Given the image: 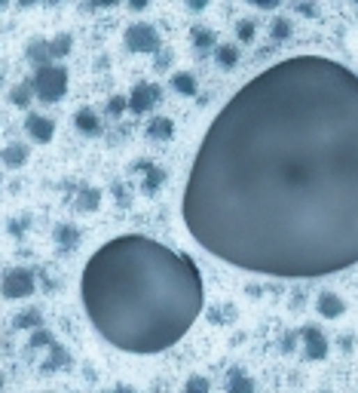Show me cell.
Segmentation results:
<instances>
[{"instance_id":"obj_15","label":"cell","mask_w":358,"mask_h":393,"mask_svg":"<svg viewBox=\"0 0 358 393\" xmlns=\"http://www.w3.org/2000/svg\"><path fill=\"white\" fill-rule=\"evenodd\" d=\"M215 59H217V65L221 68H236L239 65V50L233 43H221L215 50Z\"/></svg>"},{"instance_id":"obj_19","label":"cell","mask_w":358,"mask_h":393,"mask_svg":"<svg viewBox=\"0 0 358 393\" xmlns=\"http://www.w3.org/2000/svg\"><path fill=\"white\" fill-rule=\"evenodd\" d=\"M77 240H80L77 228H71V225H59V228H56V243L61 246V249H74Z\"/></svg>"},{"instance_id":"obj_33","label":"cell","mask_w":358,"mask_h":393,"mask_svg":"<svg viewBox=\"0 0 358 393\" xmlns=\"http://www.w3.org/2000/svg\"><path fill=\"white\" fill-rule=\"evenodd\" d=\"M300 13H309V15H316V6H313V3H300Z\"/></svg>"},{"instance_id":"obj_7","label":"cell","mask_w":358,"mask_h":393,"mask_svg":"<svg viewBox=\"0 0 358 393\" xmlns=\"http://www.w3.org/2000/svg\"><path fill=\"white\" fill-rule=\"evenodd\" d=\"M300 341H303V357L306 359H325L328 357V338L322 335V329H316V326H306L300 332Z\"/></svg>"},{"instance_id":"obj_28","label":"cell","mask_w":358,"mask_h":393,"mask_svg":"<svg viewBox=\"0 0 358 393\" xmlns=\"http://www.w3.org/2000/svg\"><path fill=\"white\" fill-rule=\"evenodd\" d=\"M37 322H40V313H37V311H28V313H22L15 326H22V329H25V326H37Z\"/></svg>"},{"instance_id":"obj_13","label":"cell","mask_w":358,"mask_h":393,"mask_svg":"<svg viewBox=\"0 0 358 393\" xmlns=\"http://www.w3.org/2000/svg\"><path fill=\"white\" fill-rule=\"evenodd\" d=\"M175 133V123L169 117H153L150 123H147V135L153 138V142H159V138H172Z\"/></svg>"},{"instance_id":"obj_8","label":"cell","mask_w":358,"mask_h":393,"mask_svg":"<svg viewBox=\"0 0 358 393\" xmlns=\"http://www.w3.org/2000/svg\"><path fill=\"white\" fill-rule=\"evenodd\" d=\"M25 129H28V135L34 138V142H52V135H56V123H52L49 117H43V114H28L25 117Z\"/></svg>"},{"instance_id":"obj_10","label":"cell","mask_w":358,"mask_h":393,"mask_svg":"<svg viewBox=\"0 0 358 393\" xmlns=\"http://www.w3.org/2000/svg\"><path fill=\"white\" fill-rule=\"evenodd\" d=\"M74 123H77V129H80L83 135H98L101 133V120H98V114L92 111V107H80Z\"/></svg>"},{"instance_id":"obj_17","label":"cell","mask_w":358,"mask_h":393,"mask_svg":"<svg viewBox=\"0 0 358 393\" xmlns=\"http://www.w3.org/2000/svg\"><path fill=\"white\" fill-rule=\"evenodd\" d=\"M71 46H74V37H71V34H59V37H52V40H49L52 61H56V59H65L68 52H71Z\"/></svg>"},{"instance_id":"obj_9","label":"cell","mask_w":358,"mask_h":393,"mask_svg":"<svg viewBox=\"0 0 358 393\" xmlns=\"http://www.w3.org/2000/svg\"><path fill=\"white\" fill-rule=\"evenodd\" d=\"M316 311L322 313L325 320H337V317H343L346 304H343V298H340L337 292H322L318 302H316Z\"/></svg>"},{"instance_id":"obj_11","label":"cell","mask_w":358,"mask_h":393,"mask_svg":"<svg viewBox=\"0 0 358 393\" xmlns=\"http://www.w3.org/2000/svg\"><path fill=\"white\" fill-rule=\"evenodd\" d=\"M28 61H34L37 68H43V65H52L49 40H31V43H28Z\"/></svg>"},{"instance_id":"obj_18","label":"cell","mask_w":358,"mask_h":393,"mask_svg":"<svg viewBox=\"0 0 358 393\" xmlns=\"http://www.w3.org/2000/svg\"><path fill=\"white\" fill-rule=\"evenodd\" d=\"M25 160H28V148H25V144H19V142H15V144H10V148L3 151V163L10 166V169L22 166V163H25Z\"/></svg>"},{"instance_id":"obj_5","label":"cell","mask_w":358,"mask_h":393,"mask_svg":"<svg viewBox=\"0 0 358 393\" xmlns=\"http://www.w3.org/2000/svg\"><path fill=\"white\" fill-rule=\"evenodd\" d=\"M123 40H126V50L132 52H159V34L153 25H144V22H138V25H129L126 34H123Z\"/></svg>"},{"instance_id":"obj_20","label":"cell","mask_w":358,"mask_h":393,"mask_svg":"<svg viewBox=\"0 0 358 393\" xmlns=\"http://www.w3.org/2000/svg\"><path fill=\"white\" fill-rule=\"evenodd\" d=\"M193 46L196 50H212V46L217 43V37H215V31L212 28H193Z\"/></svg>"},{"instance_id":"obj_23","label":"cell","mask_w":358,"mask_h":393,"mask_svg":"<svg viewBox=\"0 0 358 393\" xmlns=\"http://www.w3.org/2000/svg\"><path fill=\"white\" fill-rule=\"evenodd\" d=\"M272 37H276V40H288V37H291V22H288V19H276V22H272Z\"/></svg>"},{"instance_id":"obj_36","label":"cell","mask_w":358,"mask_h":393,"mask_svg":"<svg viewBox=\"0 0 358 393\" xmlns=\"http://www.w3.org/2000/svg\"><path fill=\"white\" fill-rule=\"evenodd\" d=\"M0 6H6V0H0Z\"/></svg>"},{"instance_id":"obj_32","label":"cell","mask_w":358,"mask_h":393,"mask_svg":"<svg viewBox=\"0 0 358 393\" xmlns=\"http://www.w3.org/2000/svg\"><path fill=\"white\" fill-rule=\"evenodd\" d=\"M120 3V0H89V6H114Z\"/></svg>"},{"instance_id":"obj_29","label":"cell","mask_w":358,"mask_h":393,"mask_svg":"<svg viewBox=\"0 0 358 393\" xmlns=\"http://www.w3.org/2000/svg\"><path fill=\"white\" fill-rule=\"evenodd\" d=\"M251 6H258V10H279L282 6V0H248Z\"/></svg>"},{"instance_id":"obj_27","label":"cell","mask_w":358,"mask_h":393,"mask_svg":"<svg viewBox=\"0 0 358 393\" xmlns=\"http://www.w3.org/2000/svg\"><path fill=\"white\" fill-rule=\"evenodd\" d=\"M31 344H34V348H52V335L49 332H34V338H31Z\"/></svg>"},{"instance_id":"obj_25","label":"cell","mask_w":358,"mask_h":393,"mask_svg":"<svg viewBox=\"0 0 358 393\" xmlns=\"http://www.w3.org/2000/svg\"><path fill=\"white\" fill-rule=\"evenodd\" d=\"M236 34H239V40H242V43H248V40H251V37H254V22H239V28H236Z\"/></svg>"},{"instance_id":"obj_35","label":"cell","mask_w":358,"mask_h":393,"mask_svg":"<svg viewBox=\"0 0 358 393\" xmlns=\"http://www.w3.org/2000/svg\"><path fill=\"white\" fill-rule=\"evenodd\" d=\"M0 390H3V378H0Z\"/></svg>"},{"instance_id":"obj_24","label":"cell","mask_w":358,"mask_h":393,"mask_svg":"<svg viewBox=\"0 0 358 393\" xmlns=\"http://www.w3.org/2000/svg\"><path fill=\"white\" fill-rule=\"evenodd\" d=\"M80 197H83V200L77 203L80 209H95V206H98V191H95V188H92V191H83Z\"/></svg>"},{"instance_id":"obj_22","label":"cell","mask_w":358,"mask_h":393,"mask_svg":"<svg viewBox=\"0 0 358 393\" xmlns=\"http://www.w3.org/2000/svg\"><path fill=\"white\" fill-rule=\"evenodd\" d=\"M208 390H212V384H208L205 375H193V378H187L181 393H208Z\"/></svg>"},{"instance_id":"obj_37","label":"cell","mask_w":358,"mask_h":393,"mask_svg":"<svg viewBox=\"0 0 358 393\" xmlns=\"http://www.w3.org/2000/svg\"><path fill=\"white\" fill-rule=\"evenodd\" d=\"M352 3H358V0H352Z\"/></svg>"},{"instance_id":"obj_21","label":"cell","mask_w":358,"mask_h":393,"mask_svg":"<svg viewBox=\"0 0 358 393\" xmlns=\"http://www.w3.org/2000/svg\"><path fill=\"white\" fill-rule=\"evenodd\" d=\"M144 169H147V179H144V191H147V194H153V191H157L159 184L166 181V172H162L159 166H147V163H144Z\"/></svg>"},{"instance_id":"obj_26","label":"cell","mask_w":358,"mask_h":393,"mask_svg":"<svg viewBox=\"0 0 358 393\" xmlns=\"http://www.w3.org/2000/svg\"><path fill=\"white\" fill-rule=\"evenodd\" d=\"M126 107H129V98H123V96H114L111 102H107V111L111 114H123Z\"/></svg>"},{"instance_id":"obj_12","label":"cell","mask_w":358,"mask_h":393,"mask_svg":"<svg viewBox=\"0 0 358 393\" xmlns=\"http://www.w3.org/2000/svg\"><path fill=\"white\" fill-rule=\"evenodd\" d=\"M227 393H254V378L245 375L242 369H233L227 381Z\"/></svg>"},{"instance_id":"obj_6","label":"cell","mask_w":358,"mask_h":393,"mask_svg":"<svg viewBox=\"0 0 358 393\" xmlns=\"http://www.w3.org/2000/svg\"><path fill=\"white\" fill-rule=\"evenodd\" d=\"M159 96H162V89L157 87V83H135V89L129 92V107L135 114H144L159 102Z\"/></svg>"},{"instance_id":"obj_4","label":"cell","mask_w":358,"mask_h":393,"mask_svg":"<svg viewBox=\"0 0 358 393\" xmlns=\"http://www.w3.org/2000/svg\"><path fill=\"white\" fill-rule=\"evenodd\" d=\"M34 271H28V267H13V271L3 274V280H0V295L15 302V298H28L34 295Z\"/></svg>"},{"instance_id":"obj_14","label":"cell","mask_w":358,"mask_h":393,"mask_svg":"<svg viewBox=\"0 0 358 393\" xmlns=\"http://www.w3.org/2000/svg\"><path fill=\"white\" fill-rule=\"evenodd\" d=\"M172 89L181 92V96H196V77L187 74V71L172 74Z\"/></svg>"},{"instance_id":"obj_2","label":"cell","mask_w":358,"mask_h":393,"mask_svg":"<svg viewBox=\"0 0 358 393\" xmlns=\"http://www.w3.org/2000/svg\"><path fill=\"white\" fill-rule=\"evenodd\" d=\"M83 311L95 332L126 353H162L190 332L205 289L196 261L141 234L107 240L83 267Z\"/></svg>"},{"instance_id":"obj_1","label":"cell","mask_w":358,"mask_h":393,"mask_svg":"<svg viewBox=\"0 0 358 393\" xmlns=\"http://www.w3.org/2000/svg\"><path fill=\"white\" fill-rule=\"evenodd\" d=\"M181 212L239 271L306 280L358 265V74L291 56L251 77L202 135Z\"/></svg>"},{"instance_id":"obj_30","label":"cell","mask_w":358,"mask_h":393,"mask_svg":"<svg viewBox=\"0 0 358 393\" xmlns=\"http://www.w3.org/2000/svg\"><path fill=\"white\" fill-rule=\"evenodd\" d=\"M208 6V0H187V10L190 13H202Z\"/></svg>"},{"instance_id":"obj_3","label":"cell","mask_w":358,"mask_h":393,"mask_svg":"<svg viewBox=\"0 0 358 393\" xmlns=\"http://www.w3.org/2000/svg\"><path fill=\"white\" fill-rule=\"evenodd\" d=\"M31 87H34V96L40 98V102H46V105L59 102V98L68 92V68L56 65V61L37 68L34 77H31Z\"/></svg>"},{"instance_id":"obj_16","label":"cell","mask_w":358,"mask_h":393,"mask_svg":"<svg viewBox=\"0 0 358 393\" xmlns=\"http://www.w3.org/2000/svg\"><path fill=\"white\" fill-rule=\"evenodd\" d=\"M31 96H34V87H31V80H25V83H19V87L10 89V102H13L15 107H28V105H31Z\"/></svg>"},{"instance_id":"obj_31","label":"cell","mask_w":358,"mask_h":393,"mask_svg":"<svg viewBox=\"0 0 358 393\" xmlns=\"http://www.w3.org/2000/svg\"><path fill=\"white\" fill-rule=\"evenodd\" d=\"M147 3H150V0H129V10L141 13V10H147Z\"/></svg>"},{"instance_id":"obj_34","label":"cell","mask_w":358,"mask_h":393,"mask_svg":"<svg viewBox=\"0 0 358 393\" xmlns=\"http://www.w3.org/2000/svg\"><path fill=\"white\" fill-rule=\"evenodd\" d=\"M37 0H19V6H34Z\"/></svg>"}]
</instances>
